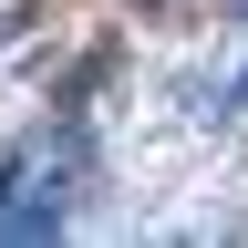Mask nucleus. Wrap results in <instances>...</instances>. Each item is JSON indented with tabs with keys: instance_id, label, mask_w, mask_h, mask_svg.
Masks as SVG:
<instances>
[{
	"instance_id": "f257e3e1",
	"label": "nucleus",
	"mask_w": 248,
	"mask_h": 248,
	"mask_svg": "<svg viewBox=\"0 0 248 248\" xmlns=\"http://www.w3.org/2000/svg\"><path fill=\"white\" fill-rule=\"evenodd\" d=\"M83 166H93L83 124H62V135L21 145L11 166H0V238H52L62 217H73V186H83Z\"/></svg>"
},
{
	"instance_id": "f03ea898",
	"label": "nucleus",
	"mask_w": 248,
	"mask_h": 248,
	"mask_svg": "<svg viewBox=\"0 0 248 248\" xmlns=\"http://www.w3.org/2000/svg\"><path fill=\"white\" fill-rule=\"evenodd\" d=\"M186 93H197V114H248V52H228L217 73H197Z\"/></svg>"
}]
</instances>
